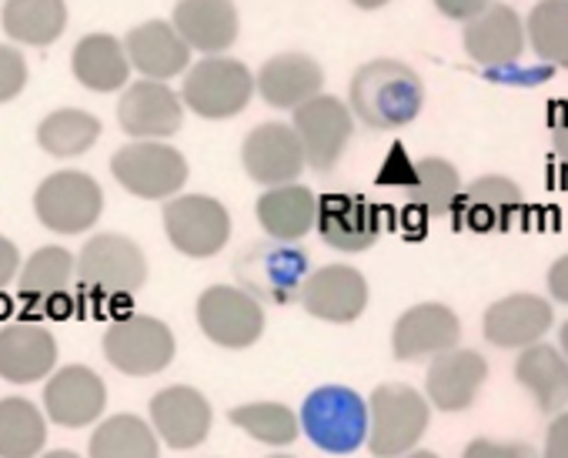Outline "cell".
<instances>
[{"instance_id": "50", "label": "cell", "mask_w": 568, "mask_h": 458, "mask_svg": "<svg viewBox=\"0 0 568 458\" xmlns=\"http://www.w3.org/2000/svg\"><path fill=\"white\" fill-rule=\"evenodd\" d=\"M264 458H298V455H288V451H274V455H264Z\"/></svg>"}, {"instance_id": "47", "label": "cell", "mask_w": 568, "mask_h": 458, "mask_svg": "<svg viewBox=\"0 0 568 458\" xmlns=\"http://www.w3.org/2000/svg\"><path fill=\"white\" fill-rule=\"evenodd\" d=\"M398 458H442V455H438V451H432V448H415V451L398 455Z\"/></svg>"}, {"instance_id": "15", "label": "cell", "mask_w": 568, "mask_h": 458, "mask_svg": "<svg viewBox=\"0 0 568 458\" xmlns=\"http://www.w3.org/2000/svg\"><path fill=\"white\" fill-rule=\"evenodd\" d=\"M78 275V255H71L61 245H44L38 248L24 268H21V302L24 308L38 318V315H51V318H68L74 302H71V278Z\"/></svg>"}, {"instance_id": "42", "label": "cell", "mask_w": 568, "mask_h": 458, "mask_svg": "<svg viewBox=\"0 0 568 458\" xmlns=\"http://www.w3.org/2000/svg\"><path fill=\"white\" fill-rule=\"evenodd\" d=\"M435 11L448 21H462L468 24L471 18H478L485 8H491V0H432Z\"/></svg>"}, {"instance_id": "32", "label": "cell", "mask_w": 568, "mask_h": 458, "mask_svg": "<svg viewBox=\"0 0 568 458\" xmlns=\"http://www.w3.org/2000/svg\"><path fill=\"white\" fill-rule=\"evenodd\" d=\"M0 24L14 44L48 48L68 28V4L64 0H4Z\"/></svg>"}, {"instance_id": "44", "label": "cell", "mask_w": 568, "mask_h": 458, "mask_svg": "<svg viewBox=\"0 0 568 458\" xmlns=\"http://www.w3.org/2000/svg\"><path fill=\"white\" fill-rule=\"evenodd\" d=\"M545 285H548V295H551V302H558V305H568V252H565V255H558V258L548 265Z\"/></svg>"}, {"instance_id": "33", "label": "cell", "mask_w": 568, "mask_h": 458, "mask_svg": "<svg viewBox=\"0 0 568 458\" xmlns=\"http://www.w3.org/2000/svg\"><path fill=\"white\" fill-rule=\"evenodd\" d=\"M465 184L458 167L448 157H418L412 164V181H408V201L415 211L425 217H448L458 207Z\"/></svg>"}, {"instance_id": "8", "label": "cell", "mask_w": 568, "mask_h": 458, "mask_svg": "<svg viewBox=\"0 0 568 458\" xmlns=\"http://www.w3.org/2000/svg\"><path fill=\"white\" fill-rule=\"evenodd\" d=\"M164 235L184 258H214L231 242V214L211 194H178L161 211Z\"/></svg>"}, {"instance_id": "45", "label": "cell", "mask_w": 568, "mask_h": 458, "mask_svg": "<svg viewBox=\"0 0 568 458\" xmlns=\"http://www.w3.org/2000/svg\"><path fill=\"white\" fill-rule=\"evenodd\" d=\"M21 252H18V245L11 242V238H4L0 235V292H4L18 275H21Z\"/></svg>"}, {"instance_id": "41", "label": "cell", "mask_w": 568, "mask_h": 458, "mask_svg": "<svg viewBox=\"0 0 568 458\" xmlns=\"http://www.w3.org/2000/svg\"><path fill=\"white\" fill-rule=\"evenodd\" d=\"M541 458H568V408L551 415L541 441Z\"/></svg>"}, {"instance_id": "23", "label": "cell", "mask_w": 568, "mask_h": 458, "mask_svg": "<svg viewBox=\"0 0 568 458\" xmlns=\"http://www.w3.org/2000/svg\"><path fill=\"white\" fill-rule=\"evenodd\" d=\"M521 211H525V194L511 177L481 174L471 184H465L455 217L475 235H495V232H508L521 217Z\"/></svg>"}, {"instance_id": "21", "label": "cell", "mask_w": 568, "mask_h": 458, "mask_svg": "<svg viewBox=\"0 0 568 458\" xmlns=\"http://www.w3.org/2000/svg\"><path fill=\"white\" fill-rule=\"evenodd\" d=\"M108 408V385L88 365H64L44 385V411L61 428H88Z\"/></svg>"}, {"instance_id": "37", "label": "cell", "mask_w": 568, "mask_h": 458, "mask_svg": "<svg viewBox=\"0 0 568 458\" xmlns=\"http://www.w3.org/2000/svg\"><path fill=\"white\" fill-rule=\"evenodd\" d=\"M98 138H101V121L78 108L51 111L38 124V144L51 157H81L98 144Z\"/></svg>"}, {"instance_id": "19", "label": "cell", "mask_w": 568, "mask_h": 458, "mask_svg": "<svg viewBox=\"0 0 568 458\" xmlns=\"http://www.w3.org/2000/svg\"><path fill=\"white\" fill-rule=\"evenodd\" d=\"M555 322L551 302L531 292H515L498 302H491L481 315V335L488 345L501 352H521L538 345Z\"/></svg>"}, {"instance_id": "31", "label": "cell", "mask_w": 568, "mask_h": 458, "mask_svg": "<svg viewBox=\"0 0 568 458\" xmlns=\"http://www.w3.org/2000/svg\"><path fill=\"white\" fill-rule=\"evenodd\" d=\"M71 68H74V78L88 91H98V94L124 91L134 71L124 41H118L114 34H84L74 48Z\"/></svg>"}, {"instance_id": "35", "label": "cell", "mask_w": 568, "mask_h": 458, "mask_svg": "<svg viewBox=\"0 0 568 458\" xmlns=\"http://www.w3.org/2000/svg\"><path fill=\"white\" fill-rule=\"evenodd\" d=\"M48 418L28 398H0V458H41Z\"/></svg>"}, {"instance_id": "3", "label": "cell", "mask_w": 568, "mask_h": 458, "mask_svg": "<svg viewBox=\"0 0 568 458\" xmlns=\"http://www.w3.org/2000/svg\"><path fill=\"white\" fill-rule=\"evenodd\" d=\"M312 275V255L288 242H257L234 258V282L261 305H295Z\"/></svg>"}, {"instance_id": "29", "label": "cell", "mask_w": 568, "mask_h": 458, "mask_svg": "<svg viewBox=\"0 0 568 458\" xmlns=\"http://www.w3.org/2000/svg\"><path fill=\"white\" fill-rule=\"evenodd\" d=\"M124 48L131 68L148 81H171L178 74H187L191 68V48L171 21H144L131 28Z\"/></svg>"}, {"instance_id": "24", "label": "cell", "mask_w": 568, "mask_h": 458, "mask_svg": "<svg viewBox=\"0 0 568 458\" xmlns=\"http://www.w3.org/2000/svg\"><path fill=\"white\" fill-rule=\"evenodd\" d=\"M488 381V362L475 348H452L432 358L425 372V395L438 411H468Z\"/></svg>"}, {"instance_id": "25", "label": "cell", "mask_w": 568, "mask_h": 458, "mask_svg": "<svg viewBox=\"0 0 568 458\" xmlns=\"http://www.w3.org/2000/svg\"><path fill=\"white\" fill-rule=\"evenodd\" d=\"M318 207L322 197L308 184L295 181V184L264 187L254 204V214L267 238L302 245L312 232H318Z\"/></svg>"}, {"instance_id": "48", "label": "cell", "mask_w": 568, "mask_h": 458, "mask_svg": "<svg viewBox=\"0 0 568 458\" xmlns=\"http://www.w3.org/2000/svg\"><path fill=\"white\" fill-rule=\"evenodd\" d=\"M41 458H81L78 451H68V448H58V451H44Z\"/></svg>"}, {"instance_id": "16", "label": "cell", "mask_w": 568, "mask_h": 458, "mask_svg": "<svg viewBox=\"0 0 568 458\" xmlns=\"http://www.w3.org/2000/svg\"><path fill=\"white\" fill-rule=\"evenodd\" d=\"M462 342L458 315L442 302H418L395 318L392 328V355L398 362H432Z\"/></svg>"}, {"instance_id": "28", "label": "cell", "mask_w": 568, "mask_h": 458, "mask_svg": "<svg viewBox=\"0 0 568 458\" xmlns=\"http://www.w3.org/2000/svg\"><path fill=\"white\" fill-rule=\"evenodd\" d=\"M58 365V342L38 322H11L0 328V378L11 385L44 381Z\"/></svg>"}, {"instance_id": "12", "label": "cell", "mask_w": 568, "mask_h": 458, "mask_svg": "<svg viewBox=\"0 0 568 458\" xmlns=\"http://www.w3.org/2000/svg\"><path fill=\"white\" fill-rule=\"evenodd\" d=\"M355 121L358 118L352 114L348 101H342L335 94H318L292 114V128L302 138L312 171L328 174L338 167V161L345 157L352 138H355Z\"/></svg>"}, {"instance_id": "34", "label": "cell", "mask_w": 568, "mask_h": 458, "mask_svg": "<svg viewBox=\"0 0 568 458\" xmlns=\"http://www.w3.org/2000/svg\"><path fill=\"white\" fill-rule=\"evenodd\" d=\"M88 458H161V438L151 421L121 411L94 428Z\"/></svg>"}, {"instance_id": "7", "label": "cell", "mask_w": 568, "mask_h": 458, "mask_svg": "<svg viewBox=\"0 0 568 458\" xmlns=\"http://www.w3.org/2000/svg\"><path fill=\"white\" fill-rule=\"evenodd\" d=\"M111 174L141 201H171L187 184V161L168 141H131L114 151Z\"/></svg>"}, {"instance_id": "17", "label": "cell", "mask_w": 568, "mask_h": 458, "mask_svg": "<svg viewBox=\"0 0 568 458\" xmlns=\"http://www.w3.org/2000/svg\"><path fill=\"white\" fill-rule=\"evenodd\" d=\"M148 415H151V425H154L161 445H168L174 451L204 445V438L211 435V425H214V408L204 398V391H197L194 385L161 388L151 398Z\"/></svg>"}, {"instance_id": "49", "label": "cell", "mask_w": 568, "mask_h": 458, "mask_svg": "<svg viewBox=\"0 0 568 458\" xmlns=\"http://www.w3.org/2000/svg\"><path fill=\"white\" fill-rule=\"evenodd\" d=\"M558 348H561V352L568 355V322H565V325L558 328Z\"/></svg>"}, {"instance_id": "27", "label": "cell", "mask_w": 568, "mask_h": 458, "mask_svg": "<svg viewBox=\"0 0 568 458\" xmlns=\"http://www.w3.org/2000/svg\"><path fill=\"white\" fill-rule=\"evenodd\" d=\"M171 24L184 44L204 58L227 54L241 34V18L234 0H178Z\"/></svg>"}, {"instance_id": "39", "label": "cell", "mask_w": 568, "mask_h": 458, "mask_svg": "<svg viewBox=\"0 0 568 458\" xmlns=\"http://www.w3.org/2000/svg\"><path fill=\"white\" fill-rule=\"evenodd\" d=\"M28 84V61L18 48L0 44V104L14 101Z\"/></svg>"}, {"instance_id": "26", "label": "cell", "mask_w": 568, "mask_h": 458, "mask_svg": "<svg viewBox=\"0 0 568 458\" xmlns=\"http://www.w3.org/2000/svg\"><path fill=\"white\" fill-rule=\"evenodd\" d=\"M318 235L328 248L358 255L382 238V214L362 194H325L318 207Z\"/></svg>"}, {"instance_id": "22", "label": "cell", "mask_w": 568, "mask_h": 458, "mask_svg": "<svg viewBox=\"0 0 568 458\" xmlns=\"http://www.w3.org/2000/svg\"><path fill=\"white\" fill-rule=\"evenodd\" d=\"M257 98L274 111H298L312 98L325 94V68L305 51H284L267 58L257 74Z\"/></svg>"}, {"instance_id": "9", "label": "cell", "mask_w": 568, "mask_h": 458, "mask_svg": "<svg viewBox=\"0 0 568 458\" xmlns=\"http://www.w3.org/2000/svg\"><path fill=\"white\" fill-rule=\"evenodd\" d=\"M34 214L54 235H81L104 214V191L88 171H58L38 184Z\"/></svg>"}, {"instance_id": "1", "label": "cell", "mask_w": 568, "mask_h": 458, "mask_svg": "<svg viewBox=\"0 0 568 458\" xmlns=\"http://www.w3.org/2000/svg\"><path fill=\"white\" fill-rule=\"evenodd\" d=\"M348 108L372 131L408 128L425 108V81L398 58L365 61L348 81Z\"/></svg>"}, {"instance_id": "18", "label": "cell", "mask_w": 568, "mask_h": 458, "mask_svg": "<svg viewBox=\"0 0 568 458\" xmlns=\"http://www.w3.org/2000/svg\"><path fill=\"white\" fill-rule=\"evenodd\" d=\"M368 278L355 265H325L308 275L302 288V308L328 325H352L368 308Z\"/></svg>"}, {"instance_id": "38", "label": "cell", "mask_w": 568, "mask_h": 458, "mask_svg": "<svg viewBox=\"0 0 568 458\" xmlns=\"http://www.w3.org/2000/svg\"><path fill=\"white\" fill-rule=\"evenodd\" d=\"M531 54L548 68H568V0H538L525 18Z\"/></svg>"}, {"instance_id": "20", "label": "cell", "mask_w": 568, "mask_h": 458, "mask_svg": "<svg viewBox=\"0 0 568 458\" xmlns=\"http://www.w3.org/2000/svg\"><path fill=\"white\" fill-rule=\"evenodd\" d=\"M462 48L478 68H511L528 48L525 21L511 4H491L462 28Z\"/></svg>"}, {"instance_id": "10", "label": "cell", "mask_w": 568, "mask_h": 458, "mask_svg": "<svg viewBox=\"0 0 568 458\" xmlns=\"http://www.w3.org/2000/svg\"><path fill=\"white\" fill-rule=\"evenodd\" d=\"M204 338L227 352H244L264 335V305L241 285H211L194 305Z\"/></svg>"}, {"instance_id": "14", "label": "cell", "mask_w": 568, "mask_h": 458, "mask_svg": "<svg viewBox=\"0 0 568 458\" xmlns=\"http://www.w3.org/2000/svg\"><path fill=\"white\" fill-rule=\"evenodd\" d=\"M118 124L134 141H168L184 124V101L168 81H134L118 101Z\"/></svg>"}, {"instance_id": "36", "label": "cell", "mask_w": 568, "mask_h": 458, "mask_svg": "<svg viewBox=\"0 0 568 458\" xmlns=\"http://www.w3.org/2000/svg\"><path fill=\"white\" fill-rule=\"evenodd\" d=\"M227 421L234 428H241L244 435H251L261 445L271 448H284V445H295L302 435V418L292 405L284 401H244L234 405L227 411Z\"/></svg>"}, {"instance_id": "11", "label": "cell", "mask_w": 568, "mask_h": 458, "mask_svg": "<svg viewBox=\"0 0 568 458\" xmlns=\"http://www.w3.org/2000/svg\"><path fill=\"white\" fill-rule=\"evenodd\" d=\"M174 332L161 318L128 315L108 325L104 332V358L111 368L131 378L161 375L174 362Z\"/></svg>"}, {"instance_id": "43", "label": "cell", "mask_w": 568, "mask_h": 458, "mask_svg": "<svg viewBox=\"0 0 568 458\" xmlns=\"http://www.w3.org/2000/svg\"><path fill=\"white\" fill-rule=\"evenodd\" d=\"M551 154L561 167H568V101L551 114Z\"/></svg>"}, {"instance_id": "40", "label": "cell", "mask_w": 568, "mask_h": 458, "mask_svg": "<svg viewBox=\"0 0 568 458\" xmlns=\"http://www.w3.org/2000/svg\"><path fill=\"white\" fill-rule=\"evenodd\" d=\"M462 458H538L535 445L518 438H471L462 451Z\"/></svg>"}, {"instance_id": "30", "label": "cell", "mask_w": 568, "mask_h": 458, "mask_svg": "<svg viewBox=\"0 0 568 458\" xmlns=\"http://www.w3.org/2000/svg\"><path fill=\"white\" fill-rule=\"evenodd\" d=\"M515 381L528 391L531 405L545 415L568 408V355L558 345L538 342L515 358Z\"/></svg>"}, {"instance_id": "13", "label": "cell", "mask_w": 568, "mask_h": 458, "mask_svg": "<svg viewBox=\"0 0 568 458\" xmlns=\"http://www.w3.org/2000/svg\"><path fill=\"white\" fill-rule=\"evenodd\" d=\"M241 167L261 187L295 184L308 167V157L292 121H264L251 128L241 141Z\"/></svg>"}, {"instance_id": "5", "label": "cell", "mask_w": 568, "mask_h": 458, "mask_svg": "<svg viewBox=\"0 0 568 458\" xmlns=\"http://www.w3.org/2000/svg\"><path fill=\"white\" fill-rule=\"evenodd\" d=\"M257 94L254 71L227 54L201 58L187 68L181 84V101L191 114L204 121H227L247 111L251 98Z\"/></svg>"}, {"instance_id": "4", "label": "cell", "mask_w": 568, "mask_h": 458, "mask_svg": "<svg viewBox=\"0 0 568 458\" xmlns=\"http://www.w3.org/2000/svg\"><path fill=\"white\" fill-rule=\"evenodd\" d=\"M368 451L375 458H398L422 445L432 425V401L405 381H385L368 398Z\"/></svg>"}, {"instance_id": "6", "label": "cell", "mask_w": 568, "mask_h": 458, "mask_svg": "<svg viewBox=\"0 0 568 458\" xmlns=\"http://www.w3.org/2000/svg\"><path fill=\"white\" fill-rule=\"evenodd\" d=\"M78 278L98 298H131L148 282V258L138 242L118 232H104L84 242L78 252Z\"/></svg>"}, {"instance_id": "46", "label": "cell", "mask_w": 568, "mask_h": 458, "mask_svg": "<svg viewBox=\"0 0 568 458\" xmlns=\"http://www.w3.org/2000/svg\"><path fill=\"white\" fill-rule=\"evenodd\" d=\"M348 4H355L358 11H382L392 4V0H348Z\"/></svg>"}, {"instance_id": "2", "label": "cell", "mask_w": 568, "mask_h": 458, "mask_svg": "<svg viewBox=\"0 0 568 458\" xmlns=\"http://www.w3.org/2000/svg\"><path fill=\"white\" fill-rule=\"evenodd\" d=\"M298 418L302 435L325 455H355L368 445L372 411L368 401L348 385H318L305 395Z\"/></svg>"}]
</instances>
